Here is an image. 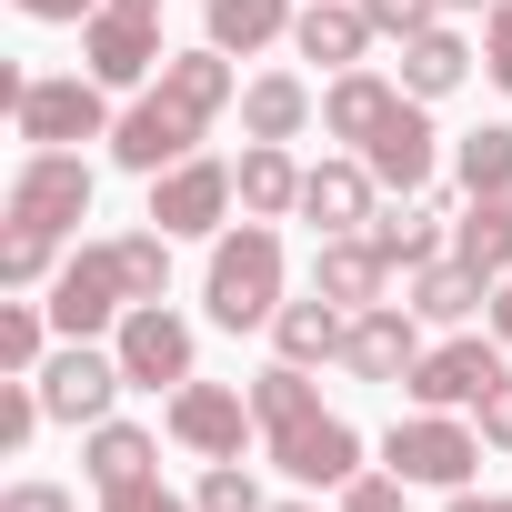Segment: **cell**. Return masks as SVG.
Here are the masks:
<instances>
[{"instance_id": "cell-1", "label": "cell", "mask_w": 512, "mask_h": 512, "mask_svg": "<svg viewBox=\"0 0 512 512\" xmlns=\"http://www.w3.org/2000/svg\"><path fill=\"white\" fill-rule=\"evenodd\" d=\"M251 422H262L272 462H282L292 482H312V492H342V482L362 472V432H352L342 412H322V392H312L302 362L251 372Z\"/></svg>"}, {"instance_id": "cell-2", "label": "cell", "mask_w": 512, "mask_h": 512, "mask_svg": "<svg viewBox=\"0 0 512 512\" xmlns=\"http://www.w3.org/2000/svg\"><path fill=\"white\" fill-rule=\"evenodd\" d=\"M201 302H211L221 332H272V312H282V231H272V221H231V231H211Z\"/></svg>"}, {"instance_id": "cell-3", "label": "cell", "mask_w": 512, "mask_h": 512, "mask_svg": "<svg viewBox=\"0 0 512 512\" xmlns=\"http://www.w3.org/2000/svg\"><path fill=\"white\" fill-rule=\"evenodd\" d=\"M11 121L31 151H71V141H111V91L91 71H31L11 91Z\"/></svg>"}, {"instance_id": "cell-4", "label": "cell", "mask_w": 512, "mask_h": 512, "mask_svg": "<svg viewBox=\"0 0 512 512\" xmlns=\"http://www.w3.org/2000/svg\"><path fill=\"white\" fill-rule=\"evenodd\" d=\"M482 452H492V442H482L462 412H412V422L382 432V462H392L402 482H432V492H462Z\"/></svg>"}, {"instance_id": "cell-5", "label": "cell", "mask_w": 512, "mask_h": 512, "mask_svg": "<svg viewBox=\"0 0 512 512\" xmlns=\"http://www.w3.org/2000/svg\"><path fill=\"white\" fill-rule=\"evenodd\" d=\"M0 211H11V231H81L91 221V161L81 151H31L21 171H11V201H0Z\"/></svg>"}, {"instance_id": "cell-6", "label": "cell", "mask_w": 512, "mask_h": 512, "mask_svg": "<svg viewBox=\"0 0 512 512\" xmlns=\"http://www.w3.org/2000/svg\"><path fill=\"white\" fill-rule=\"evenodd\" d=\"M201 131H211V121L151 81V91H141V101L111 121V161H121V171H141V181H161L171 161H191V151H201Z\"/></svg>"}, {"instance_id": "cell-7", "label": "cell", "mask_w": 512, "mask_h": 512, "mask_svg": "<svg viewBox=\"0 0 512 512\" xmlns=\"http://www.w3.org/2000/svg\"><path fill=\"white\" fill-rule=\"evenodd\" d=\"M231 211H241V181H231V161H171L161 181H151V231H171V241H201V231H231Z\"/></svg>"}, {"instance_id": "cell-8", "label": "cell", "mask_w": 512, "mask_h": 512, "mask_svg": "<svg viewBox=\"0 0 512 512\" xmlns=\"http://www.w3.org/2000/svg\"><path fill=\"white\" fill-rule=\"evenodd\" d=\"M111 352H121L131 392H181V382H191V362H201V342H191V322H181L171 302H131V312H121V332H111Z\"/></svg>"}, {"instance_id": "cell-9", "label": "cell", "mask_w": 512, "mask_h": 512, "mask_svg": "<svg viewBox=\"0 0 512 512\" xmlns=\"http://www.w3.org/2000/svg\"><path fill=\"white\" fill-rule=\"evenodd\" d=\"M41 402H51V422H71V432H91V422H111V402L131 392V372H121V352H101V342H61L41 372Z\"/></svg>"}, {"instance_id": "cell-10", "label": "cell", "mask_w": 512, "mask_h": 512, "mask_svg": "<svg viewBox=\"0 0 512 512\" xmlns=\"http://www.w3.org/2000/svg\"><path fill=\"white\" fill-rule=\"evenodd\" d=\"M121 312H131V292H121L111 241H81L61 262V282H51V332L61 342H91V332H121Z\"/></svg>"}, {"instance_id": "cell-11", "label": "cell", "mask_w": 512, "mask_h": 512, "mask_svg": "<svg viewBox=\"0 0 512 512\" xmlns=\"http://www.w3.org/2000/svg\"><path fill=\"white\" fill-rule=\"evenodd\" d=\"M161 432H171L181 452H201V462H241V442L262 432V422H251V392H231V382H201V372H191V382L171 392Z\"/></svg>"}, {"instance_id": "cell-12", "label": "cell", "mask_w": 512, "mask_h": 512, "mask_svg": "<svg viewBox=\"0 0 512 512\" xmlns=\"http://www.w3.org/2000/svg\"><path fill=\"white\" fill-rule=\"evenodd\" d=\"M502 372H512V362H502V342H482V332H452V342H432V352L412 362V382H402V392H412L422 412H472V402H482Z\"/></svg>"}, {"instance_id": "cell-13", "label": "cell", "mask_w": 512, "mask_h": 512, "mask_svg": "<svg viewBox=\"0 0 512 512\" xmlns=\"http://www.w3.org/2000/svg\"><path fill=\"white\" fill-rule=\"evenodd\" d=\"M161 21H141V11H91L81 21V71L101 81V91H131V81H161Z\"/></svg>"}, {"instance_id": "cell-14", "label": "cell", "mask_w": 512, "mask_h": 512, "mask_svg": "<svg viewBox=\"0 0 512 512\" xmlns=\"http://www.w3.org/2000/svg\"><path fill=\"white\" fill-rule=\"evenodd\" d=\"M412 362H422V312L412 302L352 312V332H342V372L352 382H412Z\"/></svg>"}, {"instance_id": "cell-15", "label": "cell", "mask_w": 512, "mask_h": 512, "mask_svg": "<svg viewBox=\"0 0 512 512\" xmlns=\"http://www.w3.org/2000/svg\"><path fill=\"white\" fill-rule=\"evenodd\" d=\"M362 161H372V181L382 191H432V161H442V131H432V111L402 91V111L362 141Z\"/></svg>"}, {"instance_id": "cell-16", "label": "cell", "mask_w": 512, "mask_h": 512, "mask_svg": "<svg viewBox=\"0 0 512 512\" xmlns=\"http://www.w3.org/2000/svg\"><path fill=\"white\" fill-rule=\"evenodd\" d=\"M372 211H382V181H372V161L352 151V161H322V171H302V221L332 241V231H372Z\"/></svg>"}, {"instance_id": "cell-17", "label": "cell", "mask_w": 512, "mask_h": 512, "mask_svg": "<svg viewBox=\"0 0 512 512\" xmlns=\"http://www.w3.org/2000/svg\"><path fill=\"white\" fill-rule=\"evenodd\" d=\"M372 241H382L392 272H422V262L452 251V201H442V191H402L392 211H372Z\"/></svg>"}, {"instance_id": "cell-18", "label": "cell", "mask_w": 512, "mask_h": 512, "mask_svg": "<svg viewBox=\"0 0 512 512\" xmlns=\"http://www.w3.org/2000/svg\"><path fill=\"white\" fill-rule=\"evenodd\" d=\"M382 282H392V262H382V241H372V231H332V241L312 251V292L342 302V312H372Z\"/></svg>"}, {"instance_id": "cell-19", "label": "cell", "mask_w": 512, "mask_h": 512, "mask_svg": "<svg viewBox=\"0 0 512 512\" xmlns=\"http://www.w3.org/2000/svg\"><path fill=\"white\" fill-rule=\"evenodd\" d=\"M372 41H382V31H372L362 0H302V21H292V51L322 61V71H362Z\"/></svg>"}, {"instance_id": "cell-20", "label": "cell", "mask_w": 512, "mask_h": 512, "mask_svg": "<svg viewBox=\"0 0 512 512\" xmlns=\"http://www.w3.org/2000/svg\"><path fill=\"white\" fill-rule=\"evenodd\" d=\"M392 111H402V81H392V71H332V91H322V131L352 141V151H362Z\"/></svg>"}, {"instance_id": "cell-21", "label": "cell", "mask_w": 512, "mask_h": 512, "mask_svg": "<svg viewBox=\"0 0 512 512\" xmlns=\"http://www.w3.org/2000/svg\"><path fill=\"white\" fill-rule=\"evenodd\" d=\"M231 181H241V221H292V211H302V161H292V141H251V151L231 161Z\"/></svg>"}, {"instance_id": "cell-22", "label": "cell", "mask_w": 512, "mask_h": 512, "mask_svg": "<svg viewBox=\"0 0 512 512\" xmlns=\"http://www.w3.org/2000/svg\"><path fill=\"white\" fill-rule=\"evenodd\" d=\"M392 81H402L412 101H442V91H462V81H472V41L432 21V31H412V41H402V71H392Z\"/></svg>"}, {"instance_id": "cell-23", "label": "cell", "mask_w": 512, "mask_h": 512, "mask_svg": "<svg viewBox=\"0 0 512 512\" xmlns=\"http://www.w3.org/2000/svg\"><path fill=\"white\" fill-rule=\"evenodd\" d=\"M342 332H352V312H342V302H322V292L272 312V352H282V362H302V372H312V362H342Z\"/></svg>"}, {"instance_id": "cell-24", "label": "cell", "mask_w": 512, "mask_h": 512, "mask_svg": "<svg viewBox=\"0 0 512 512\" xmlns=\"http://www.w3.org/2000/svg\"><path fill=\"white\" fill-rule=\"evenodd\" d=\"M412 312L422 322H472V312H492V282L462 262V251H442V262L412 272Z\"/></svg>"}, {"instance_id": "cell-25", "label": "cell", "mask_w": 512, "mask_h": 512, "mask_svg": "<svg viewBox=\"0 0 512 512\" xmlns=\"http://www.w3.org/2000/svg\"><path fill=\"white\" fill-rule=\"evenodd\" d=\"M302 121H312V91H302L292 71L241 81V131H251V141H302Z\"/></svg>"}, {"instance_id": "cell-26", "label": "cell", "mask_w": 512, "mask_h": 512, "mask_svg": "<svg viewBox=\"0 0 512 512\" xmlns=\"http://www.w3.org/2000/svg\"><path fill=\"white\" fill-rule=\"evenodd\" d=\"M151 462H161V442H151L141 422H91V442H81V472H91L101 492H111V482H141Z\"/></svg>"}, {"instance_id": "cell-27", "label": "cell", "mask_w": 512, "mask_h": 512, "mask_svg": "<svg viewBox=\"0 0 512 512\" xmlns=\"http://www.w3.org/2000/svg\"><path fill=\"white\" fill-rule=\"evenodd\" d=\"M452 171H462V201H502V211H512V131H502V121L462 131Z\"/></svg>"}, {"instance_id": "cell-28", "label": "cell", "mask_w": 512, "mask_h": 512, "mask_svg": "<svg viewBox=\"0 0 512 512\" xmlns=\"http://www.w3.org/2000/svg\"><path fill=\"white\" fill-rule=\"evenodd\" d=\"M302 11H292V0H211V51H262V41H282Z\"/></svg>"}, {"instance_id": "cell-29", "label": "cell", "mask_w": 512, "mask_h": 512, "mask_svg": "<svg viewBox=\"0 0 512 512\" xmlns=\"http://www.w3.org/2000/svg\"><path fill=\"white\" fill-rule=\"evenodd\" d=\"M452 251L482 272V282H502L512 272V211L502 201H462V221H452Z\"/></svg>"}, {"instance_id": "cell-30", "label": "cell", "mask_w": 512, "mask_h": 512, "mask_svg": "<svg viewBox=\"0 0 512 512\" xmlns=\"http://www.w3.org/2000/svg\"><path fill=\"white\" fill-rule=\"evenodd\" d=\"M111 262H121V292L131 302H171V231H121Z\"/></svg>"}, {"instance_id": "cell-31", "label": "cell", "mask_w": 512, "mask_h": 512, "mask_svg": "<svg viewBox=\"0 0 512 512\" xmlns=\"http://www.w3.org/2000/svg\"><path fill=\"white\" fill-rule=\"evenodd\" d=\"M51 362V302H0V372H41Z\"/></svg>"}, {"instance_id": "cell-32", "label": "cell", "mask_w": 512, "mask_h": 512, "mask_svg": "<svg viewBox=\"0 0 512 512\" xmlns=\"http://www.w3.org/2000/svg\"><path fill=\"white\" fill-rule=\"evenodd\" d=\"M0 282H11V292H51L61 282V241L51 231H11V241H0Z\"/></svg>"}, {"instance_id": "cell-33", "label": "cell", "mask_w": 512, "mask_h": 512, "mask_svg": "<svg viewBox=\"0 0 512 512\" xmlns=\"http://www.w3.org/2000/svg\"><path fill=\"white\" fill-rule=\"evenodd\" d=\"M191 502H201V512H272V502H262V482H251L241 462H201Z\"/></svg>"}, {"instance_id": "cell-34", "label": "cell", "mask_w": 512, "mask_h": 512, "mask_svg": "<svg viewBox=\"0 0 512 512\" xmlns=\"http://www.w3.org/2000/svg\"><path fill=\"white\" fill-rule=\"evenodd\" d=\"M101 512H201V502H191V492H171L161 472H141V482H111V492H101Z\"/></svg>"}, {"instance_id": "cell-35", "label": "cell", "mask_w": 512, "mask_h": 512, "mask_svg": "<svg viewBox=\"0 0 512 512\" xmlns=\"http://www.w3.org/2000/svg\"><path fill=\"white\" fill-rule=\"evenodd\" d=\"M362 11H372V31H382V41H412V31H432V21H442V0H362Z\"/></svg>"}, {"instance_id": "cell-36", "label": "cell", "mask_w": 512, "mask_h": 512, "mask_svg": "<svg viewBox=\"0 0 512 512\" xmlns=\"http://www.w3.org/2000/svg\"><path fill=\"white\" fill-rule=\"evenodd\" d=\"M402 492H412L402 472H352L342 482V512H402Z\"/></svg>"}, {"instance_id": "cell-37", "label": "cell", "mask_w": 512, "mask_h": 512, "mask_svg": "<svg viewBox=\"0 0 512 512\" xmlns=\"http://www.w3.org/2000/svg\"><path fill=\"white\" fill-rule=\"evenodd\" d=\"M482 71H492V91H512V0L482 11Z\"/></svg>"}, {"instance_id": "cell-38", "label": "cell", "mask_w": 512, "mask_h": 512, "mask_svg": "<svg viewBox=\"0 0 512 512\" xmlns=\"http://www.w3.org/2000/svg\"><path fill=\"white\" fill-rule=\"evenodd\" d=\"M472 432H482L492 452H512V372H502V382H492V392L472 402Z\"/></svg>"}, {"instance_id": "cell-39", "label": "cell", "mask_w": 512, "mask_h": 512, "mask_svg": "<svg viewBox=\"0 0 512 512\" xmlns=\"http://www.w3.org/2000/svg\"><path fill=\"white\" fill-rule=\"evenodd\" d=\"M0 512H81L61 482H11V492H0Z\"/></svg>"}, {"instance_id": "cell-40", "label": "cell", "mask_w": 512, "mask_h": 512, "mask_svg": "<svg viewBox=\"0 0 512 512\" xmlns=\"http://www.w3.org/2000/svg\"><path fill=\"white\" fill-rule=\"evenodd\" d=\"M11 11H31V21H91L101 0H11Z\"/></svg>"}, {"instance_id": "cell-41", "label": "cell", "mask_w": 512, "mask_h": 512, "mask_svg": "<svg viewBox=\"0 0 512 512\" xmlns=\"http://www.w3.org/2000/svg\"><path fill=\"white\" fill-rule=\"evenodd\" d=\"M482 322H492V342H502V352H512V272H502V282H492V312H482Z\"/></svg>"}, {"instance_id": "cell-42", "label": "cell", "mask_w": 512, "mask_h": 512, "mask_svg": "<svg viewBox=\"0 0 512 512\" xmlns=\"http://www.w3.org/2000/svg\"><path fill=\"white\" fill-rule=\"evenodd\" d=\"M442 512H512V492H472V482H462V492H452Z\"/></svg>"}, {"instance_id": "cell-43", "label": "cell", "mask_w": 512, "mask_h": 512, "mask_svg": "<svg viewBox=\"0 0 512 512\" xmlns=\"http://www.w3.org/2000/svg\"><path fill=\"white\" fill-rule=\"evenodd\" d=\"M101 11H141V21H161V0H101Z\"/></svg>"}, {"instance_id": "cell-44", "label": "cell", "mask_w": 512, "mask_h": 512, "mask_svg": "<svg viewBox=\"0 0 512 512\" xmlns=\"http://www.w3.org/2000/svg\"><path fill=\"white\" fill-rule=\"evenodd\" d=\"M442 11H502V0H442Z\"/></svg>"}, {"instance_id": "cell-45", "label": "cell", "mask_w": 512, "mask_h": 512, "mask_svg": "<svg viewBox=\"0 0 512 512\" xmlns=\"http://www.w3.org/2000/svg\"><path fill=\"white\" fill-rule=\"evenodd\" d=\"M272 512H312V502H272Z\"/></svg>"}]
</instances>
